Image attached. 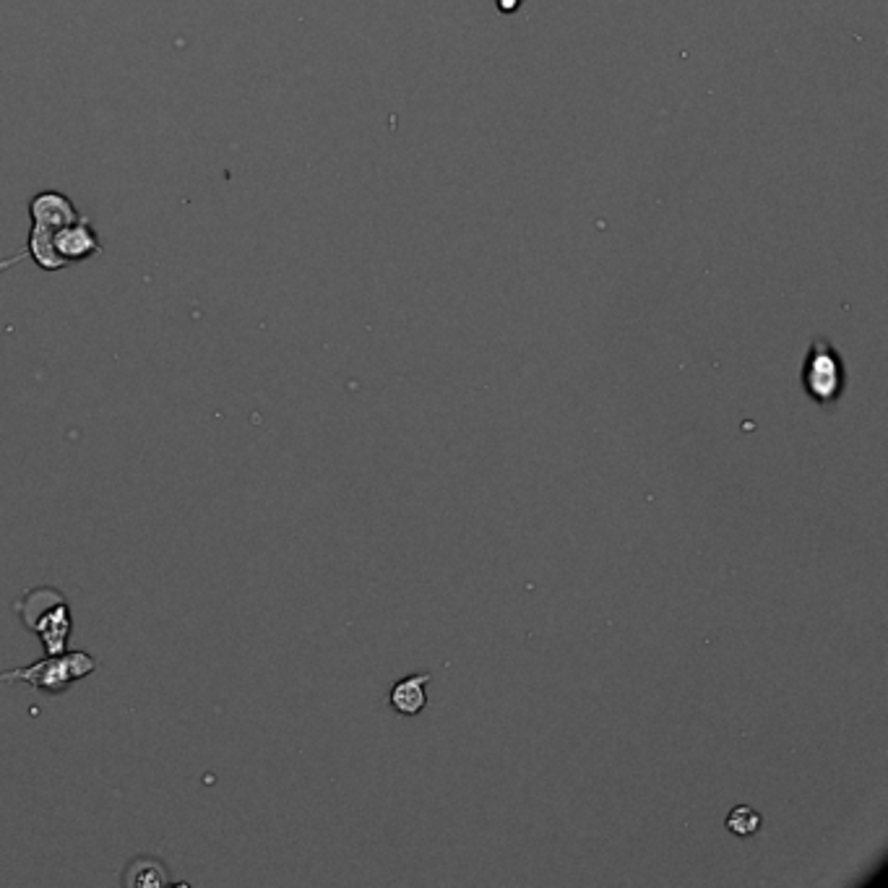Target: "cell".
<instances>
[{"label": "cell", "mask_w": 888, "mask_h": 888, "mask_svg": "<svg viewBox=\"0 0 888 888\" xmlns=\"http://www.w3.org/2000/svg\"><path fill=\"white\" fill-rule=\"evenodd\" d=\"M803 381L805 394L823 409H834L842 402L844 389H847V365L839 349L831 339L816 336L808 347V355L803 360Z\"/></svg>", "instance_id": "cell-1"}, {"label": "cell", "mask_w": 888, "mask_h": 888, "mask_svg": "<svg viewBox=\"0 0 888 888\" xmlns=\"http://www.w3.org/2000/svg\"><path fill=\"white\" fill-rule=\"evenodd\" d=\"M97 670V659L92 654L71 652V654H50L47 659L32 667H19V670L0 672V683H29L37 691L60 693L66 691L73 680L84 678Z\"/></svg>", "instance_id": "cell-2"}, {"label": "cell", "mask_w": 888, "mask_h": 888, "mask_svg": "<svg viewBox=\"0 0 888 888\" xmlns=\"http://www.w3.org/2000/svg\"><path fill=\"white\" fill-rule=\"evenodd\" d=\"M55 250L71 266L102 253V240H99V235L94 232L92 224H89V219L81 217L79 222L66 224V227H60L55 232Z\"/></svg>", "instance_id": "cell-3"}, {"label": "cell", "mask_w": 888, "mask_h": 888, "mask_svg": "<svg viewBox=\"0 0 888 888\" xmlns=\"http://www.w3.org/2000/svg\"><path fill=\"white\" fill-rule=\"evenodd\" d=\"M29 214H32V224H42V227H50V230L58 232L60 227L66 224L79 222L84 214H81L73 201L68 196L58 191H40L37 196L29 201Z\"/></svg>", "instance_id": "cell-4"}, {"label": "cell", "mask_w": 888, "mask_h": 888, "mask_svg": "<svg viewBox=\"0 0 888 888\" xmlns=\"http://www.w3.org/2000/svg\"><path fill=\"white\" fill-rule=\"evenodd\" d=\"M428 683H430L428 672L396 680L394 688L389 691V704L394 706L399 714H404V717H415V714H420V711L428 706Z\"/></svg>", "instance_id": "cell-5"}, {"label": "cell", "mask_w": 888, "mask_h": 888, "mask_svg": "<svg viewBox=\"0 0 888 888\" xmlns=\"http://www.w3.org/2000/svg\"><path fill=\"white\" fill-rule=\"evenodd\" d=\"M27 256L32 258L34 264L40 266L42 271H60L68 266L66 261L60 258L58 250H55V230L42 227V224H32V232H29L27 240Z\"/></svg>", "instance_id": "cell-6"}, {"label": "cell", "mask_w": 888, "mask_h": 888, "mask_svg": "<svg viewBox=\"0 0 888 888\" xmlns=\"http://www.w3.org/2000/svg\"><path fill=\"white\" fill-rule=\"evenodd\" d=\"M170 883L165 865L157 857H136L128 862L123 873V886L131 888H162Z\"/></svg>", "instance_id": "cell-7"}, {"label": "cell", "mask_w": 888, "mask_h": 888, "mask_svg": "<svg viewBox=\"0 0 888 888\" xmlns=\"http://www.w3.org/2000/svg\"><path fill=\"white\" fill-rule=\"evenodd\" d=\"M727 829L737 836H753L761 829V816L753 808H748V805H737L730 816H727Z\"/></svg>", "instance_id": "cell-8"}]
</instances>
